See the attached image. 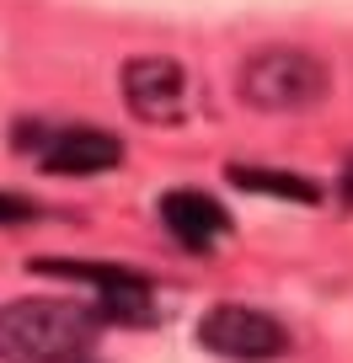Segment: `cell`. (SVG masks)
Returning a JSON list of instances; mask_svg holds the SVG:
<instances>
[{
  "instance_id": "4",
  "label": "cell",
  "mask_w": 353,
  "mask_h": 363,
  "mask_svg": "<svg viewBox=\"0 0 353 363\" xmlns=\"http://www.w3.org/2000/svg\"><path fill=\"white\" fill-rule=\"evenodd\" d=\"M124 102L134 107L145 123H177V113H183V65H171V59L161 54H139L124 65Z\"/></svg>"
},
{
  "instance_id": "5",
  "label": "cell",
  "mask_w": 353,
  "mask_h": 363,
  "mask_svg": "<svg viewBox=\"0 0 353 363\" xmlns=\"http://www.w3.org/2000/svg\"><path fill=\"white\" fill-rule=\"evenodd\" d=\"M118 160H124V145L107 128H65L43 145V171L54 177H97V171H113Z\"/></svg>"
},
{
  "instance_id": "1",
  "label": "cell",
  "mask_w": 353,
  "mask_h": 363,
  "mask_svg": "<svg viewBox=\"0 0 353 363\" xmlns=\"http://www.w3.org/2000/svg\"><path fill=\"white\" fill-rule=\"evenodd\" d=\"M102 310L70 299H16L0 305V358L11 363H75L92 352Z\"/></svg>"
},
{
  "instance_id": "7",
  "label": "cell",
  "mask_w": 353,
  "mask_h": 363,
  "mask_svg": "<svg viewBox=\"0 0 353 363\" xmlns=\"http://www.w3.org/2000/svg\"><path fill=\"white\" fill-rule=\"evenodd\" d=\"M236 187H246V193H268V198H284V203H316L321 187L305 177H295V171H268V166H230L225 171Z\"/></svg>"
},
{
  "instance_id": "6",
  "label": "cell",
  "mask_w": 353,
  "mask_h": 363,
  "mask_svg": "<svg viewBox=\"0 0 353 363\" xmlns=\"http://www.w3.org/2000/svg\"><path fill=\"white\" fill-rule=\"evenodd\" d=\"M161 219L183 246H209L230 230V214L209 193H166L161 198Z\"/></svg>"
},
{
  "instance_id": "3",
  "label": "cell",
  "mask_w": 353,
  "mask_h": 363,
  "mask_svg": "<svg viewBox=\"0 0 353 363\" xmlns=\"http://www.w3.org/2000/svg\"><path fill=\"white\" fill-rule=\"evenodd\" d=\"M198 342L209 352H219V358H236V363H262V358H278L289 347L284 326L251 305H214L198 320Z\"/></svg>"
},
{
  "instance_id": "2",
  "label": "cell",
  "mask_w": 353,
  "mask_h": 363,
  "mask_svg": "<svg viewBox=\"0 0 353 363\" xmlns=\"http://www.w3.org/2000/svg\"><path fill=\"white\" fill-rule=\"evenodd\" d=\"M241 96L257 113H300L327 96V65L305 48H262L241 65Z\"/></svg>"
},
{
  "instance_id": "8",
  "label": "cell",
  "mask_w": 353,
  "mask_h": 363,
  "mask_svg": "<svg viewBox=\"0 0 353 363\" xmlns=\"http://www.w3.org/2000/svg\"><path fill=\"white\" fill-rule=\"evenodd\" d=\"M38 208L27 203V198H11V193H0V225H27Z\"/></svg>"
}]
</instances>
